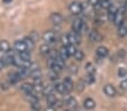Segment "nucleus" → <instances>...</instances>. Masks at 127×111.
<instances>
[{
	"mask_svg": "<svg viewBox=\"0 0 127 111\" xmlns=\"http://www.w3.org/2000/svg\"><path fill=\"white\" fill-rule=\"evenodd\" d=\"M88 2L95 7V6H98V5H99V2H100V0H88Z\"/></svg>",
	"mask_w": 127,
	"mask_h": 111,
	"instance_id": "38",
	"label": "nucleus"
},
{
	"mask_svg": "<svg viewBox=\"0 0 127 111\" xmlns=\"http://www.w3.org/2000/svg\"><path fill=\"white\" fill-rule=\"evenodd\" d=\"M50 66H51V70L55 71V72H61V71H62V67H61L54 60H52V62L50 63Z\"/></svg>",
	"mask_w": 127,
	"mask_h": 111,
	"instance_id": "22",
	"label": "nucleus"
},
{
	"mask_svg": "<svg viewBox=\"0 0 127 111\" xmlns=\"http://www.w3.org/2000/svg\"><path fill=\"white\" fill-rule=\"evenodd\" d=\"M9 43H8L7 41H1L0 42V51L1 52H5V53H7L8 51H9Z\"/></svg>",
	"mask_w": 127,
	"mask_h": 111,
	"instance_id": "21",
	"label": "nucleus"
},
{
	"mask_svg": "<svg viewBox=\"0 0 127 111\" xmlns=\"http://www.w3.org/2000/svg\"><path fill=\"white\" fill-rule=\"evenodd\" d=\"M83 24H84L83 20L80 19V18H77V19L73 22V24H72V29H73V31H75V33H81Z\"/></svg>",
	"mask_w": 127,
	"mask_h": 111,
	"instance_id": "6",
	"label": "nucleus"
},
{
	"mask_svg": "<svg viewBox=\"0 0 127 111\" xmlns=\"http://www.w3.org/2000/svg\"><path fill=\"white\" fill-rule=\"evenodd\" d=\"M9 1H11V0H3V2H9Z\"/></svg>",
	"mask_w": 127,
	"mask_h": 111,
	"instance_id": "43",
	"label": "nucleus"
},
{
	"mask_svg": "<svg viewBox=\"0 0 127 111\" xmlns=\"http://www.w3.org/2000/svg\"><path fill=\"white\" fill-rule=\"evenodd\" d=\"M32 109H33L34 111H39L41 110V104H39V102H34V103H32Z\"/></svg>",
	"mask_w": 127,
	"mask_h": 111,
	"instance_id": "36",
	"label": "nucleus"
},
{
	"mask_svg": "<svg viewBox=\"0 0 127 111\" xmlns=\"http://www.w3.org/2000/svg\"><path fill=\"white\" fill-rule=\"evenodd\" d=\"M124 19H125L124 11H123V10H118V12L115 15V18H114L113 22L116 26H120V25L124 24Z\"/></svg>",
	"mask_w": 127,
	"mask_h": 111,
	"instance_id": "5",
	"label": "nucleus"
},
{
	"mask_svg": "<svg viewBox=\"0 0 127 111\" xmlns=\"http://www.w3.org/2000/svg\"><path fill=\"white\" fill-rule=\"evenodd\" d=\"M50 79L52 81L58 80V79H59V72H55V71L51 70V72H50Z\"/></svg>",
	"mask_w": 127,
	"mask_h": 111,
	"instance_id": "34",
	"label": "nucleus"
},
{
	"mask_svg": "<svg viewBox=\"0 0 127 111\" xmlns=\"http://www.w3.org/2000/svg\"><path fill=\"white\" fill-rule=\"evenodd\" d=\"M39 52H41V54L43 56H46V57H47V56L50 55V53H51V47L48 46V44H44V45L41 46Z\"/></svg>",
	"mask_w": 127,
	"mask_h": 111,
	"instance_id": "15",
	"label": "nucleus"
},
{
	"mask_svg": "<svg viewBox=\"0 0 127 111\" xmlns=\"http://www.w3.org/2000/svg\"><path fill=\"white\" fill-rule=\"evenodd\" d=\"M46 101H47V103L50 104V106H55L56 103H58V100H56V98L53 95V94H50V95H47V98H46Z\"/></svg>",
	"mask_w": 127,
	"mask_h": 111,
	"instance_id": "24",
	"label": "nucleus"
},
{
	"mask_svg": "<svg viewBox=\"0 0 127 111\" xmlns=\"http://www.w3.org/2000/svg\"><path fill=\"white\" fill-rule=\"evenodd\" d=\"M29 70H31V73H29V75L33 77L34 80H35V79H39V77L42 76L41 68L37 67L35 64H32V66H31V68H29Z\"/></svg>",
	"mask_w": 127,
	"mask_h": 111,
	"instance_id": "3",
	"label": "nucleus"
},
{
	"mask_svg": "<svg viewBox=\"0 0 127 111\" xmlns=\"http://www.w3.org/2000/svg\"><path fill=\"white\" fill-rule=\"evenodd\" d=\"M66 47H67V52H69L70 56H74L75 52L78 51V49L75 48V45H73V44H70V45H67Z\"/></svg>",
	"mask_w": 127,
	"mask_h": 111,
	"instance_id": "28",
	"label": "nucleus"
},
{
	"mask_svg": "<svg viewBox=\"0 0 127 111\" xmlns=\"http://www.w3.org/2000/svg\"><path fill=\"white\" fill-rule=\"evenodd\" d=\"M61 42H62L63 46H67V45H70L69 35H62V36H61Z\"/></svg>",
	"mask_w": 127,
	"mask_h": 111,
	"instance_id": "33",
	"label": "nucleus"
},
{
	"mask_svg": "<svg viewBox=\"0 0 127 111\" xmlns=\"http://www.w3.org/2000/svg\"><path fill=\"white\" fill-rule=\"evenodd\" d=\"M43 39H44V42H46V44H52V43H54V42H55L56 35H55V33H54V31L48 30V31H46V33H44Z\"/></svg>",
	"mask_w": 127,
	"mask_h": 111,
	"instance_id": "2",
	"label": "nucleus"
},
{
	"mask_svg": "<svg viewBox=\"0 0 127 111\" xmlns=\"http://www.w3.org/2000/svg\"><path fill=\"white\" fill-rule=\"evenodd\" d=\"M84 82H86L87 84H92V83H95V75L88 74L86 77H84Z\"/></svg>",
	"mask_w": 127,
	"mask_h": 111,
	"instance_id": "29",
	"label": "nucleus"
},
{
	"mask_svg": "<svg viewBox=\"0 0 127 111\" xmlns=\"http://www.w3.org/2000/svg\"><path fill=\"white\" fill-rule=\"evenodd\" d=\"M55 90L59 92V93H61V94H64V93H67V91H66V88H65V85H64V83H56L55 85Z\"/></svg>",
	"mask_w": 127,
	"mask_h": 111,
	"instance_id": "19",
	"label": "nucleus"
},
{
	"mask_svg": "<svg viewBox=\"0 0 127 111\" xmlns=\"http://www.w3.org/2000/svg\"><path fill=\"white\" fill-rule=\"evenodd\" d=\"M89 39H90V42H94V43H96V42H99L101 39V36L99 35L98 31L96 30H91L90 33H89Z\"/></svg>",
	"mask_w": 127,
	"mask_h": 111,
	"instance_id": "12",
	"label": "nucleus"
},
{
	"mask_svg": "<svg viewBox=\"0 0 127 111\" xmlns=\"http://www.w3.org/2000/svg\"><path fill=\"white\" fill-rule=\"evenodd\" d=\"M65 103H66L69 107H71V108H75V107H77V100H75L74 98L69 97L66 99V101H65Z\"/></svg>",
	"mask_w": 127,
	"mask_h": 111,
	"instance_id": "26",
	"label": "nucleus"
},
{
	"mask_svg": "<svg viewBox=\"0 0 127 111\" xmlns=\"http://www.w3.org/2000/svg\"><path fill=\"white\" fill-rule=\"evenodd\" d=\"M118 35L120 37H125L127 35V26H125L124 24L118 26Z\"/></svg>",
	"mask_w": 127,
	"mask_h": 111,
	"instance_id": "20",
	"label": "nucleus"
},
{
	"mask_svg": "<svg viewBox=\"0 0 127 111\" xmlns=\"http://www.w3.org/2000/svg\"><path fill=\"white\" fill-rule=\"evenodd\" d=\"M69 10L72 15L78 16V15H80L82 12V3L79 2V1H73V2L70 3Z\"/></svg>",
	"mask_w": 127,
	"mask_h": 111,
	"instance_id": "1",
	"label": "nucleus"
},
{
	"mask_svg": "<svg viewBox=\"0 0 127 111\" xmlns=\"http://www.w3.org/2000/svg\"><path fill=\"white\" fill-rule=\"evenodd\" d=\"M53 90H55V87H52V85H47V87H44L43 89V94L44 95H50V94H53Z\"/></svg>",
	"mask_w": 127,
	"mask_h": 111,
	"instance_id": "23",
	"label": "nucleus"
},
{
	"mask_svg": "<svg viewBox=\"0 0 127 111\" xmlns=\"http://www.w3.org/2000/svg\"><path fill=\"white\" fill-rule=\"evenodd\" d=\"M29 37H31L32 39H34V41L36 42V41H37V39L39 38V35L37 34L36 31H33V33H32V34H31V36H29Z\"/></svg>",
	"mask_w": 127,
	"mask_h": 111,
	"instance_id": "37",
	"label": "nucleus"
},
{
	"mask_svg": "<svg viewBox=\"0 0 127 111\" xmlns=\"http://www.w3.org/2000/svg\"><path fill=\"white\" fill-rule=\"evenodd\" d=\"M5 65H6L5 61H3V60H0V70H1V68H2Z\"/></svg>",
	"mask_w": 127,
	"mask_h": 111,
	"instance_id": "41",
	"label": "nucleus"
},
{
	"mask_svg": "<svg viewBox=\"0 0 127 111\" xmlns=\"http://www.w3.org/2000/svg\"><path fill=\"white\" fill-rule=\"evenodd\" d=\"M69 35V41L70 44H73V45H78L81 42V38H80V33H75V31H72Z\"/></svg>",
	"mask_w": 127,
	"mask_h": 111,
	"instance_id": "4",
	"label": "nucleus"
},
{
	"mask_svg": "<svg viewBox=\"0 0 127 111\" xmlns=\"http://www.w3.org/2000/svg\"><path fill=\"white\" fill-rule=\"evenodd\" d=\"M103 92H105V94L108 95V97H115L116 95V89H115V87H113L111 84L105 85V88H103Z\"/></svg>",
	"mask_w": 127,
	"mask_h": 111,
	"instance_id": "9",
	"label": "nucleus"
},
{
	"mask_svg": "<svg viewBox=\"0 0 127 111\" xmlns=\"http://www.w3.org/2000/svg\"><path fill=\"white\" fill-rule=\"evenodd\" d=\"M45 111H55V110H54V108H52V107H50V108H47Z\"/></svg>",
	"mask_w": 127,
	"mask_h": 111,
	"instance_id": "42",
	"label": "nucleus"
},
{
	"mask_svg": "<svg viewBox=\"0 0 127 111\" xmlns=\"http://www.w3.org/2000/svg\"><path fill=\"white\" fill-rule=\"evenodd\" d=\"M63 83H64V85H65V88H66V91L67 92H70L72 89H73V82L71 81V79H69V77H67V79H65Z\"/></svg>",
	"mask_w": 127,
	"mask_h": 111,
	"instance_id": "25",
	"label": "nucleus"
},
{
	"mask_svg": "<svg viewBox=\"0 0 127 111\" xmlns=\"http://www.w3.org/2000/svg\"><path fill=\"white\" fill-rule=\"evenodd\" d=\"M74 58L77 61H82L84 58L83 52H82V51H77V52H75V54H74Z\"/></svg>",
	"mask_w": 127,
	"mask_h": 111,
	"instance_id": "32",
	"label": "nucleus"
},
{
	"mask_svg": "<svg viewBox=\"0 0 127 111\" xmlns=\"http://www.w3.org/2000/svg\"><path fill=\"white\" fill-rule=\"evenodd\" d=\"M82 12L86 16H91L94 12V6L90 5L89 2H83L82 3Z\"/></svg>",
	"mask_w": 127,
	"mask_h": 111,
	"instance_id": "7",
	"label": "nucleus"
},
{
	"mask_svg": "<svg viewBox=\"0 0 127 111\" xmlns=\"http://www.w3.org/2000/svg\"><path fill=\"white\" fill-rule=\"evenodd\" d=\"M15 51H17L18 53H22V52L28 51V49H27V46L24 41H17L15 42Z\"/></svg>",
	"mask_w": 127,
	"mask_h": 111,
	"instance_id": "8",
	"label": "nucleus"
},
{
	"mask_svg": "<svg viewBox=\"0 0 127 111\" xmlns=\"http://www.w3.org/2000/svg\"><path fill=\"white\" fill-rule=\"evenodd\" d=\"M22 91L24 92L25 94H28V93H34V85L32 84H23L22 85Z\"/></svg>",
	"mask_w": 127,
	"mask_h": 111,
	"instance_id": "16",
	"label": "nucleus"
},
{
	"mask_svg": "<svg viewBox=\"0 0 127 111\" xmlns=\"http://www.w3.org/2000/svg\"><path fill=\"white\" fill-rule=\"evenodd\" d=\"M59 56H60V57H62L63 60H66V58L70 56L69 52H67V47H66V46H63L62 48L59 51Z\"/></svg>",
	"mask_w": 127,
	"mask_h": 111,
	"instance_id": "18",
	"label": "nucleus"
},
{
	"mask_svg": "<svg viewBox=\"0 0 127 111\" xmlns=\"http://www.w3.org/2000/svg\"><path fill=\"white\" fill-rule=\"evenodd\" d=\"M118 76L119 77H126L127 76V70L125 67H120L118 70Z\"/></svg>",
	"mask_w": 127,
	"mask_h": 111,
	"instance_id": "35",
	"label": "nucleus"
},
{
	"mask_svg": "<svg viewBox=\"0 0 127 111\" xmlns=\"http://www.w3.org/2000/svg\"><path fill=\"white\" fill-rule=\"evenodd\" d=\"M86 83V82H84ZM84 83L82 82V81H80L79 83H78V90H79V91H82V90L84 89Z\"/></svg>",
	"mask_w": 127,
	"mask_h": 111,
	"instance_id": "39",
	"label": "nucleus"
},
{
	"mask_svg": "<svg viewBox=\"0 0 127 111\" xmlns=\"http://www.w3.org/2000/svg\"><path fill=\"white\" fill-rule=\"evenodd\" d=\"M120 88H122L123 90H127V80H124L120 83Z\"/></svg>",
	"mask_w": 127,
	"mask_h": 111,
	"instance_id": "40",
	"label": "nucleus"
},
{
	"mask_svg": "<svg viewBox=\"0 0 127 111\" xmlns=\"http://www.w3.org/2000/svg\"><path fill=\"white\" fill-rule=\"evenodd\" d=\"M86 70H87V72H88V74H95V72H96V68H95V66L92 65L91 63H88V64H87Z\"/></svg>",
	"mask_w": 127,
	"mask_h": 111,
	"instance_id": "31",
	"label": "nucleus"
},
{
	"mask_svg": "<svg viewBox=\"0 0 127 111\" xmlns=\"http://www.w3.org/2000/svg\"><path fill=\"white\" fill-rule=\"evenodd\" d=\"M96 53H97V55H98V57L103 58V57H106V56L109 54V51H108V48L107 47H105V46H100V47L97 48Z\"/></svg>",
	"mask_w": 127,
	"mask_h": 111,
	"instance_id": "11",
	"label": "nucleus"
},
{
	"mask_svg": "<svg viewBox=\"0 0 127 111\" xmlns=\"http://www.w3.org/2000/svg\"><path fill=\"white\" fill-rule=\"evenodd\" d=\"M62 20H63V17L61 14L56 12V14H53L52 16H51V22L55 25H60L61 22H62Z\"/></svg>",
	"mask_w": 127,
	"mask_h": 111,
	"instance_id": "13",
	"label": "nucleus"
},
{
	"mask_svg": "<svg viewBox=\"0 0 127 111\" xmlns=\"http://www.w3.org/2000/svg\"><path fill=\"white\" fill-rule=\"evenodd\" d=\"M24 42H25V44H26L27 49H28V51H32V49L35 47V41H34V39H32L31 37H27V38H25Z\"/></svg>",
	"mask_w": 127,
	"mask_h": 111,
	"instance_id": "17",
	"label": "nucleus"
},
{
	"mask_svg": "<svg viewBox=\"0 0 127 111\" xmlns=\"http://www.w3.org/2000/svg\"><path fill=\"white\" fill-rule=\"evenodd\" d=\"M95 106H96V102H95L91 98L86 99L84 100V102H83V107L86 109H88V110H92V109L95 108Z\"/></svg>",
	"mask_w": 127,
	"mask_h": 111,
	"instance_id": "14",
	"label": "nucleus"
},
{
	"mask_svg": "<svg viewBox=\"0 0 127 111\" xmlns=\"http://www.w3.org/2000/svg\"><path fill=\"white\" fill-rule=\"evenodd\" d=\"M108 18L110 20H114V18H115V15L118 12V7L116 5H110V7L108 8Z\"/></svg>",
	"mask_w": 127,
	"mask_h": 111,
	"instance_id": "10",
	"label": "nucleus"
},
{
	"mask_svg": "<svg viewBox=\"0 0 127 111\" xmlns=\"http://www.w3.org/2000/svg\"><path fill=\"white\" fill-rule=\"evenodd\" d=\"M110 1L109 0H100V2H99V7L101 9H108V8L110 7Z\"/></svg>",
	"mask_w": 127,
	"mask_h": 111,
	"instance_id": "27",
	"label": "nucleus"
},
{
	"mask_svg": "<svg viewBox=\"0 0 127 111\" xmlns=\"http://www.w3.org/2000/svg\"><path fill=\"white\" fill-rule=\"evenodd\" d=\"M20 57L23 58V60L25 61H29L31 60V51H25V52H22V53H19Z\"/></svg>",
	"mask_w": 127,
	"mask_h": 111,
	"instance_id": "30",
	"label": "nucleus"
}]
</instances>
